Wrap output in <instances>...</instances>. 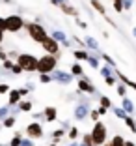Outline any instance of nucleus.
<instances>
[{"label":"nucleus","instance_id":"nucleus-1","mask_svg":"<svg viewBox=\"0 0 136 146\" xmlns=\"http://www.w3.org/2000/svg\"><path fill=\"white\" fill-rule=\"evenodd\" d=\"M56 62H58V56L54 54H43L41 58H37V69L39 73H52L56 69Z\"/></svg>","mask_w":136,"mask_h":146},{"label":"nucleus","instance_id":"nucleus-2","mask_svg":"<svg viewBox=\"0 0 136 146\" xmlns=\"http://www.w3.org/2000/svg\"><path fill=\"white\" fill-rule=\"evenodd\" d=\"M91 139H93V144L95 146H102L104 142H106V125H104V122H95L93 129H91Z\"/></svg>","mask_w":136,"mask_h":146},{"label":"nucleus","instance_id":"nucleus-3","mask_svg":"<svg viewBox=\"0 0 136 146\" xmlns=\"http://www.w3.org/2000/svg\"><path fill=\"white\" fill-rule=\"evenodd\" d=\"M24 28H26V32L30 34V38L34 39V41H37V43H41L43 39L47 38L45 26L37 25V23H24Z\"/></svg>","mask_w":136,"mask_h":146},{"label":"nucleus","instance_id":"nucleus-4","mask_svg":"<svg viewBox=\"0 0 136 146\" xmlns=\"http://www.w3.org/2000/svg\"><path fill=\"white\" fill-rule=\"evenodd\" d=\"M17 64L21 66L24 71H35L37 69V58L34 54H19Z\"/></svg>","mask_w":136,"mask_h":146},{"label":"nucleus","instance_id":"nucleus-5","mask_svg":"<svg viewBox=\"0 0 136 146\" xmlns=\"http://www.w3.org/2000/svg\"><path fill=\"white\" fill-rule=\"evenodd\" d=\"M24 28V19L21 17V15H9V17H6V30L8 32H19Z\"/></svg>","mask_w":136,"mask_h":146},{"label":"nucleus","instance_id":"nucleus-6","mask_svg":"<svg viewBox=\"0 0 136 146\" xmlns=\"http://www.w3.org/2000/svg\"><path fill=\"white\" fill-rule=\"evenodd\" d=\"M41 45H43V49H45V52L58 56V52H60V43L56 41L54 38H49V36H47V38L41 41Z\"/></svg>","mask_w":136,"mask_h":146},{"label":"nucleus","instance_id":"nucleus-7","mask_svg":"<svg viewBox=\"0 0 136 146\" xmlns=\"http://www.w3.org/2000/svg\"><path fill=\"white\" fill-rule=\"evenodd\" d=\"M26 135L30 139H41L43 137V127L39 122H32V124L26 125Z\"/></svg>","mask_w":136,"mask_h":146},{"label":"nucleus","instance_id":"nucleus-8","mask_svg":"<svg viewBox=\"0 0 136 146\" xmlns=\"http://www.w3.org/2000/svg\"><path fill=\"white\" fill-rule=\"evenodd\" d=\"M77 84H78V90H80V92H86V94H95V86L91 84L88 79H80Z\"/></svg>","mask_w":136,"mask_h":146},{"label":"nucleus","instance_id":"nucleus-9","mask_svg":"<svg viewBox=\"0 0 136 146\" xmlns=\"http://www.w3.org/2000/svg\"><path fill=\"white\" fill-rule=\"evenodd\" d=\"M71 75L69 73H64V71H52V81H58V82H64V84H69L71 82Z\"/></svg>","mask_w":136,"mask_h":146},{"label":"nucleus","instance_id":"nucleus-10","mask_svg":"<svg viewBox=\"0 0 136 146\" xmlns=\"http://www.w3.org/2000/svg\"><path fill=\"white\" fill-rule=\"evenodd\" d=\"M60 9H62V11L65 13V15H71V17H78V11L75 8H73V6H69V4H65V2H62V4L58 6Z\"/></svg>","mask_w":136,"mask_h":146},{"label":"nucleus","instance_id":"nucleus-11","mask_svg":"<svg viewBox=\"0 0 136 146\" xmlns=\"http://www.w3.org/2000/svg\"><path fill=\"white\" fill-rule=\"evenodd\" d=\"M88 114H89V111H88L86 105H78V107L75 109V118H77V120H84Z\"/></svg>","mask_w":136,"mask_h":146},{"label":"nucleus","instance_id":"nucleus-12","mask_svg":"<svg viewBox=\"0 0 136 146\" xmlns=\"http://www.w3.org/2000/svg\"><path fill=\"white\" fill-rule=\"evenodd\" d=\"M43 114H45V120H47V122H54L58 111H56V107H47L45 111H43Z\"/></svg>","mask_w":136,"mask_h":146},{"label":"nucleus","instance_id":"nucleus-13","mask_svg":"<svg viewBox=\"0 0 136 146\" xmlns=\"http://www.w3.org/2000/svg\"><path fill=\"white\" fill-rule=\"evenodd\" d=\"M52 38H54V39H56L58 43H64L65 47L69 45V39H67V36H65L64 32H60V30H54V32H52Z\"/></svg>","mask_w":136,"mask_h":146},{"label":"nucleus","instance_id":"nucleus-14","mask_svg":"<svg viewBox=\"0 0 136 146\" xmlns=\"http://www.w3.org/2000/svg\"><path fill=\"white\" fill-rule=\"evenodd\" d=\"M21 92L19 90H9V105H17L21 101Z\"/></svg>","mask_w":136,"mask_h":146},{"label":"nucleus","instance_id":"nucleus-15","mask_svg":"<svg viewBox=\"0 0 136 146\" xmlns=\"http://www.w3.org/2000/svg\"><path fill=\"white\" fill-rule=\"evenodd\" d=\"M114 73H116V75L119 77V81H123V84H127L129 88H132V90H136V82H134V81H131V79H127V77L123 75V73H119V71H114Z\"/></svg>","mask_w":136,"mask_h":146},{"label":"nucleus","instance_id":"nucleus-16","mask_svg":"<svg viewBox=\"0 0 136 146\" xmlns=\"http://www.w3.org/2000/svg\"><path fill=\"white\" fill-rule=\"evenodd\" d=\"M121 107H123L129 114H134V105H132V101L129 98H125V96H123V101H121Z\"/></svg>","mask_w":136,"mask_h":146},{"label":"nucleus","instance_id":"nucleus-17","mask_svg":"<svg viewBox=\"0 0 136 146\" xmlns=\"http://www.w3.org/2000/svg\"><path fill=\"white\" fill-rule=\"evenodd\" d=\"M19 111H22V112H30L32 111V101H19Z\"/></svg>","mask_w":136,"mask_h":146},{"label":"nucleus","instance_id":"nucleus-18","mask_svg":"<svg viewBox=\"0 0 136 146\" xmlns=\"http://www.w3.org/2000/svg\"><path fill=\"white\" fill-rule=\"evenodd\" d=\"M125 124L129 125V129H131L132 133H136V122H134V118H132V116H125Z\"/></svg>","mask_w":136,"mask_h":146},{"label":"nucleus","instance_id":"nucleus-19","mask_svg":"<svg viewBox=\"0 0 136 146\" xmlns=\"http://www.w3.org/2000/svg\"><path fill=\"white\" fill-rule=\"evenodd\" d=\"M112 111H114V114L118 116V118H121V120H125V116L129 114V112L125 111L123 107H114V109H112Z\"/></svg>","mask_w":136,"mask_h":146},{"label":"nucleus","instance_id":"nucleus-20","mask_svg":"<svg viewBox=\"0 0 136 146\" xmlns=\"http://www.w3.org/2000/svg\"><path fill=\"white\" fill-rule=\"evenodd\" d=\"M91 6H93V8L97 9V11L101 13V15H106V9H104V6H102L101 2H99V0H91Z\"/></svg>","mask_w":136,"mask_h":146},{"label":"nucleus","instance_id":"nucleus-21","mask_svg":"<svg viewBox=\"0 0 136 146\" xmlns=\"http://www.w3.org/2000/svg\"><path fill=\"white\" fill-rule=\"evenodd\" d=\"M86 47L93 49V51H99V43L95 41L93 38H89V36H88V38H86Z\"/></svg>","mask_w":136,"mask_h":146},{"label":"nucleus","instance_id":"nucleus-22","mask_svg":"<svg viewBox=\"0 0 136 146\" xmlns=\"http://www.w3.org/2000/svg\"><path fill=\"white\" fill-rule=\"evenodd\" d=\"M110 144L112 146H125V139L121 137V135H116V137L110 141Z\"/></svg>","mask_w":136,"mask_h":146},{"label":"nucleus","instance_id":"nucleus-23","mask_svg":"<svg viewBox=\"0 0 136 146\" xmlns=\"http://www.w3.org/2000/svg\"><path fill=\"white\" fill-rule=\"evenodd\" d=\"M71 75H77V77H80V75H82V66H80V64H73V66H71Z\"/></svg>","mask_w":136,"mask_h":146},{"label":"nucleus","instance_id":"nucleus-24","mask_svg":"<svg viewBox=\"0 0 136 146\" xmlns=\"http://www.w3.org/2000/svg\"><path fill=\"white\" fill-rule=\"evenodd\" d=\"M39 81H41L43 84H47V82L52 81V75L51 73H39Z\"/></svg>","mask_w":136,"mask_h":146},{"label":"nucleus","instance_id":"nucleus-25","mask_svg":"<svg viewBox=\"0 0 136 146\" xmlns=\"http://www.w3.org/2000/svg\"><path fill=\"white\" fill-rule=\"evenodd\" d=\"M80 146H95L91 135H84V137H82V144H80Z\"/></svg>","mask_w":136,"mask_h":146},{"label":"nucleus","instance_id":"nucleus-26","mask_svg":"<svg viewBox=\"0 0 136 146\" xmlns=\"http://www.w3.org/2000/svg\"><path fill=\"white\" fill-rule=\"evenodd\" d=\"M73 54H75L77 60H88V52H86V51H75Z\"/></svg>","mask_w":136,"mask_h":146},{"label":"nucleus","instance_id":"nucleus-27","mask_svg":"<svg viewBox=\"0 0 136 146\" xmlns=\"http://www.w3.org/2000/svg\"><path fill=\"white\" fill-rule=\"evenodd\" d=\"M112 69H114L112 66H104V68L99 69V73H101L102 77H108V75H112Z\"/></svg>","mask_w":136,"mask_h":146},{"label":"nucleus","instance_id":"nucleus-28","mask_svg":"<svg viewBox=\"0 0 136 146\" xmlns=\"http://www.w3.org/2000/svg\"><path fill=\"white\" fill-rule=\"evenodd\" d=\"M15 125V116H8L4 118V127H13Z\"/></svg>","mask_w":136,"mask_h":146},{"label":"nucleus","instance_id":"nucleus-29","mask_svg":"<svg viewBox=\"0 0 136 146\" xmlns=\"http://www.w3.org/2000/svg\"><path fill=\"white\" fill-rule=\"evenodd\" d=\"M99 101H101V105H102V107H106V109H110V107H112V101H110V98H106V96H102V98L99 99Z\"/></svg>","mask_w":136,"mask_h":146},{"label":"nucleus","instance_id":"nucleus-30","mask_svg":"<svg viewBox=\"0 0 136 146\" xmlns=\"http://www.w3.org/2000/svg\"><path fill=\"white\" fill-rule=\"evenodd\" d=\"M99 56H101V58H102V60H104V62H106L108 66H112V68H114V66H116V62L112 60V58H110V56H108V54H104V52H101V54H99Z\"/></svg>","mask_w":136,"mask_h":146},{"label":"nucleus","instance_id":"nucleus-31","mask_svg":"<svg viewBox=\"0 0 136 146\" xmlns=\"http://www.w3.org/2000/svg\"><path fill=\"white\" fill-rule=\"evenodd\" d=\"M21 141H22V137H21V135H15V137H13L11 139V142H9V146H21Z\"/></svg>","mask_w":136,"mask_h":146},{"label":"nucleus","instance_id":"nucleus-32","mask_svg":"<svg viewBox=\"0 0 136 146\" xmlns=\"http://www.w3.org/2000/svg\"><path fill=\"white\" fill-rule=\"evenodd\" d=\"M112 2H114V9L116 11H123V0H112Z\"/></svg>","mask_w":136,"mask_h":146},{"label":"nucleus","instance_id":"nucleus-33","mask_svg":"<svg viewBox=\"0 0 136 146\" xmlns=\"http://www.w3.org/2000/svg\"><path fill=\"white\" fill-rule=\"evenodd\" d=\"M22 71H24V69H22L19 64H13V66H11V73H15V75H21Z\"/></svg>","mask_w":136,"mask_h":146},{"label":"nucleus","instance_id":"nucleus-34","mask_svg":"<svg viewBox=\"0 0 136 146\" xmlns=\"http://www.w3.org/2000/svg\"><path fill=\"white\" fill-rule=\"evenodd\" d=\"M86 62H89V66H93V68H99V62H97L95 56H89L88 54V60H86Z\"/></svg>","mask_w":136,"mask_h":146},{"label":"nucleus","instance_id":"nucleus-35","mask_svg":"<svg viewBox=\"0 0 136 146\" xmlns=\"http://www.w3.org/2000/svg\"><path fill=\"white\" fill-rule=\"evenodd\" d=\"M77 137H78V129H77V127H73L71 131H69V139H71V141H75Z\"/></svg>","mask_w":136,"mask_h":146},{"label":"nucleus","instance_id":"nucleus-36","mask_svg":"<svg viewBox=\"0 0 136 146\" xmlns=\"http://www.w3.org/2000/svg\"><path fill=\"white\" fill-rule=\"evenodd\" d=\"M9 90H11V88H9L8 84H0V96L2 94H9Z\"/></svg>","mask_w":136,"mask_h":146},{"label":"nucleus","instance_id":"nucleus-37","mask_svg":"<svg viewBox=\"0 0 136 146\" xmlns=\"http://www.w3.org/2000/svg\"><path fill=\"white\" fill-rule=\"evenodd\" d=\"M64 135H65L64 129H56L54 133H52V137H54V139H60V137H64Z\"/></svg>","mask_w":136,"mask_h":146},{"label":"nucleus","instance_id":"nucleus-38","mask_svg":"<svg viewBox=\"0 0 136 146\" xmlns=\"http://www.w3.org/2000/svg\"><path fill=\"white\" fill-rule=\"evenodd\" d=\"M21 146H34V142H32V139H22V141H21Z\"/></svg>","mask_w":136,"mask_h":146},{"label":"nucleus","instance_id":"nucleus-39","mask_svg":"<svg viewBox=\"0 0 136 146\" xmlns=\"http://www.w3.org/2000/svg\"><path fill=\"white\" fill-rule=\"evenodd\" d=\"M104 79H106V84L108 86H114L116 84V77H112V75H108V77H104Z\"/></svg>","mask_w":136,"mask_h":146},{"label":"nucleus","instance_id":"nucleus-40","mask_svg":"<svg viewBox=\"0 0 136 146\" xmlns=\"http://www.w3.org/2000/svg\"><path fill=\"white\" fill-rule=\"evenodd\" d=\"M89 116H91V120H95V122H97L101 114H99V111H89Z\"/></svg>","mask_w":136,"mask_h":146},{"label":"nucleus","instance_id":"nucleus-41","mask_svg":"<svg viewBox=\"0 0 136 146\" xmlns=\"http://www.w3.org/2000/svg\"><path fill=\"white\" fill-rule=\"evenodd\" d=\"M8 114V107H0V120H4Z\"/></svg>","mask_w":136,"mask_h":146},{"label":"nucleus","instance_id":"nucleus-42","mask_svg":"<svg viewBox=\"0 0 136 146\" xmlns=\"http://www.w3.org/2000/svg\"><path fill=\"white\" fill-rule=\"evenodd\" d=\"M132 8V0H123V9H131Z\"/></svg>","mask_w":136,"mask_h":146},{"label":"nucleus","instance_id":"nucleus-43","mask_svg":"<svg viewBox=\"0 0 136 146\" xmlns=\"http://www.w3.org/2000/svg\"><path fill=\"white\" fill-rule=\"evenodd\" d=\"M125 92H127V88H125L123 84H119V86H118V94H119V96H125Z\"/></svg>","mask_w":136,"mask_h":146},{"label":"nucleus","instance_id":"nucleus-44","mask_svg":"<svg viewBox=\"0 0 136 146\" xmlns=\"http://www.w3.org/2000/svg\"><path fill=\"white\" fill-rule=\"evenodd\" d=\"M0 30L6 32V17H0Z\"/></svg>","mask_w":136,"mask_h":146},{"label":"nucleus","instance_id":"nucleus-45","mask_svg":"<svg viewBox=\"0 0 136 146\" xmlns=\"http://www.w3.org/2000/svg\"><path fill=\"white\" fill-rule=\"evenodd\" d=\"M11 66H13V62H11V60H8V58H6V60H4V68L11 69Z\"/></svg>","mask_w":136,"mask_h":146},{"label":"nucleus","instance_id":"nucleus-46","mask_svg":"<svg viewBox=\"0 0 136 146\" xmlns=\"http://www.w3.org/2000/svg\"><path fill=\"white\" fill-rule=\"evenodd\" d=\"M97 111H99V114H106V107H102V105L97 109Z\"/></svg>","mask_w":136,"mask_h":146},{"label":"nucleus","instance_id":"nucleus-47","mask_svg":"<svg viewBox=\"0 0 136 146\" xmlns=\"http://www.w3.org/2000/svg\"><path fill=\"white\" fill-rule=\"evenodd\" d=\"M6 58H8V52H2V51H0V60L4 62V60H6Z\"/></svg>","mask_w":136,"mask_h":146},{"label":"nucleus","instance_id":"nucleus-48","mask_svg":"<svg viewBox=\"0 0 136 146\" xmlns=\"http://www.w3.org/2000/svg\"><path fill=\"white\" fill-rule=\"evenodd\" d=\"M19 92H21V96H26V94H28V88H21Z\"/></svg>","mask_w":136,"mask_h":146},{"label":"nucleus","instance_id":"nucleus-49","mask_svg":"<svg viewBox=\"0 0 136 146\" xmlns=\"http://www.w3.org/2000/svg\"><path fill=\"white\" fill-rule=\"evenodd\" d=\"M78 26H80V28H86V26H88V25H86L84 21H78Z\"/></svg>","mask_w":136,"mask_h":146},{"label":"nucleus","instance_id":"nucleus-50","mask_svg":"<svg viewBox=\"0 0 136 146\" xmlns=\"http://www.w3.org/2000/svg\"><path fill=\"white\" fill-rule=\"evenodd\" d=\"M4 41V30H0V43Z\"/></svg>","mask_w":136,"mask_h":146},{"label":"nucleus","instance_id":"nucleus-51","mask_svg":"<svg viewBox=\"0 0 136 146\" xmlns=\"http://www.w3.org/2000/svg\"><path fill=\"white\" fill-rule=\"evenodd\" d=\"M125 146H136L134 142H131V141H125Z\"/></svg>","mask_w":136,"mask_h":146},{"label":"nucleus","instance_id":"nucleus-52","mask_svg":"<svg viewBox=\"0 0 136 146\" xmlns=\"http://www.w3.org/2000/svg\"><path fill=\"white\" fill-rule=\"evenodd\" d=\"M102 146H112V144H110V142H104V144H102Z\"/></svg>","mask_w":136,"mask_h":146},{"label":"nucleus","instance_id":"nucleus-53","mask_svg":"<svg viewBox=\"0 0 136 146\" xmlns=\"http://www.w3.org/2000/svg\"><path fill=\"white\" fill-rule=\"evenodd\" d=\"M51 146H58V144H56V142H52V144H51Z\"/></svg>","mask_w":136,"mask_h":146},{"label":"nucleus","instance_id":"nucleus-54","mask_svg":"<svg viewBox=\"0 0 136 146\" xmlns=\"http://www.w3.org/2000/svg\"><path fill=\"white\" fill-rule=\"evenodd\" d=\"M132 34H134V36H136V28H134V30H132Z\"/></svg>","mask_w":136,"mask_h":146},{"label":"nucleus","instance_id":"nucleus-55","mask_svg":"<svg viewBox=\"0 0 136 146\" xmlns=\"http://www.w3.org/2000/svg\"><path fill=\"white\" fill-rule=\"evenodd\" d=\"M69 146H75V144H69Z\"/></svg>","mask_w":136,"mask_h":146}]
</instances>
